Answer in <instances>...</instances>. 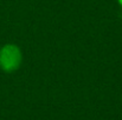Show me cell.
Returning <instances> with one entry per match:
<instances>
[{
    "label": "cell",
    "mask_w": 122,
    "mask_h": 120,
    "mask_svg": "<svg viewBox=\"0 0 122 120\" xmlns=\"http://www.w3.org/2000/svg\"><path fill=\"white\" fill-rule=\"evenodd\" d=\"M119 4H120V5L122 6V0H119Z\"/></svg>",
    "instance_id": "7a4b0ae2"
},
{
    "label": "cell",
    "mask_w": 122,
    "mask_h": 120,
    "mask_svg": "<svg viewBox=\"0 0 122 120\" xmlns=\"http://www.w3.org/2000/svg\"><path fill=\"white\" fill-rule=\"evenodd\" d=\"M23 62L21 49L14 44H6L0 48V68L6 73L17 71Z\"/></svg>",
    "instance_id": "6da1fadb"
}]
</instances>
